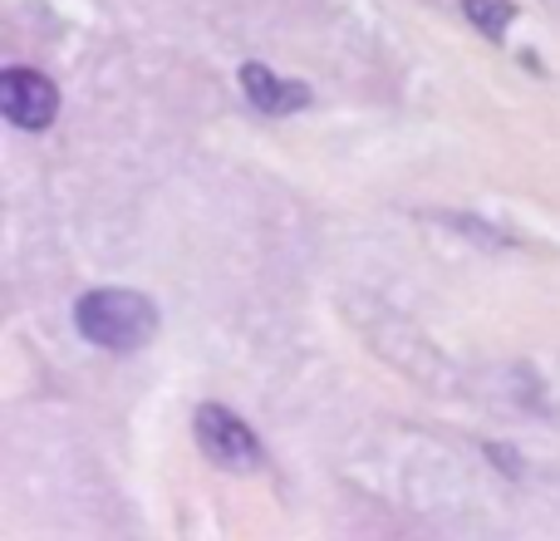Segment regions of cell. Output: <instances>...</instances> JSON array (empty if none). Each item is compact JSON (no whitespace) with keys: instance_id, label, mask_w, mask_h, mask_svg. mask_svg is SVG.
<instances>
[{"instance_id":"1","label":"cell","mask_w":560,"mask_h":541,"mask_svg":"<svg viewBox=\"0 0 560 541\" xmlns=\"http://www.w3.org/2000/svg\"><path fill=\"white\" fill-rule=\"evenodd\" d=\"M74 325L89 345L128 355V349H143L158 335V306L143 290H124V286H104L79 296L74 306Z\"/></svg>"},{"instance_id":"2","label":"cell","mask_w":560,"mask_h":541,"mask_svg":"<svg viewBox=\"0 0 560 541\" xmlns=\"http://www.w3.org/2000/svg\"><path fill=\"white\" fill-rule=\"evenodd\" d=\"M192 434H197V448L207 453V463L217 468H256L261 463V444H256V434L246 428L242 414H232V408L222 404H202L192 414Z\"/></svg>"},{"instance_id":"3","label":"cell","mask_w":560,"mask_h":541,"mask_svg":"<svg viewBox=\"0 0 560 541\" xmlns=\"http://www.w3.org/2000/svg\"><path fill=\"white\" fill-rule=\"evenodd\" d=\"M0 108H5V118L15 128L39 134V128H49L55 124V114H59V89L49 84L39 69L10 65L5 74H0Z\"/></svg>"},{"instance_id":"4","label":"cell","mask_w":560,"mask_h":541,"mask_svg":"<svg viewBox=\"0 0 560 541\" xmlns=\"http://www.w3.org/2000/svg\"><path fill=\"white\" fill-rule=\"evenodd\" d=\"M242 89H246V99H252V108L256 114H295V108H305L310 104V89L305 84H295V79H280L276 69H266V65H242Z\"/></svg>"},{"instance_id":"5","label":"cell","mask_w":560,"mask_h":541,"mask_svg":"<svg viewBox=\"0 0 560 541\" xmlns=\"http://www.w3.org/2000/svg\"><path fill=\"white\" fill-rule=\"evenodd\" d=\"M463 10H467V20H472L487 39H502V30L516 20L512 0H463Z\"/></svg>"}]
</instances>
